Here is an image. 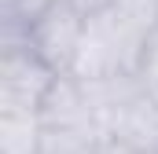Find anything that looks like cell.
I'll return each mask as SVG.
<instances>
[{"mask_svg": "<svg viewBox=\"0 0 158 154\" xmlns=\"http://www.w3.org/2000/svg\"><path fill=\"white\" fill-rule=\"evenodd\" d=\"M147 33L125 22L114 7L96 11L85 18V37L74 63V77L81 81H107L121 74H143L147 55Z\"/></svg>", "mask_w": 158, "mask_h": 154, "instance_id": "1", "label": "cell"}, {"mask_svg": "<svg viewBox=\"0 0 158 154\" xmlns=\"http://www.w3.org/2000/svg\"><path fill=\"white\" fill-rule=\"evenodd\" d=\"M55 70L40 59L26 40L0 44V110H33L40 114V103L48 88L55 84Z\"/></svg>", "mask_w": 158, "mask_h": 154, "instance_id": "2", "label": "cell"}, {"mask_svg": "<svg viewBox=\"0 0 158 154\" xmlns=\"http://www.w3.org/2000/svg\"><path fill=\"white\" fill-rule=\"evenodd\" d=\"M85 18L88 15H81L70 0H52L30 22L26 44L55 74H74V63H77V51H81V37H85Z\"/></svg>", "mask_w": 158, "mask_h": 154, "instance_id": "3", "label": "cell"}, {"mask_svg": "<svg viewBox=\"0 0 158 154\" xmlns=\"http://www.w3.org/2000/svg\"><path fill=\"white\" fill-rule=\"evenodd\" d=\"M44 125L33 110H0V154H40Z\"/></svg>", "mask_w": 158, "mask_h": 154, "instance_id": "4", "label": "cell"}, {"mask_svg": "<svg viewBox=\"0 0 158 154\" xmlns=\"http://www.w3.org/2000/svg\"><path fill=\"white\" fill-rule=\"evenodd\" d=\"M99 143H103L99 132H88V128H52V125H44L40 154H99Z\"/></svg>", "mask_w": 158, "mask_h": 154, "instance_id": "5", "label": "cell"}, {"mask_svg": "<svg viewBox=\"0 0 158 154\" xmlns=\"http://www.w3.org/2000/svg\"><path fill=\"white\" fill-rule=\"evenodd\" d=\"M114 11L136 30H143L147 37L158 30V0H114Z\"/></svg>", "mask_w": 158, "mask_h": 154, "instance_id": "6", "label": "cell"}, {"mask_svg": "<svg viewBox=\"0 0 158 154\" xmlns=\"http://www.w3.org/2000/svg\"><path fill=\"white\" fill-rule=\"evenodd\" d=\"M74 7H77L81 15H96V11H107V7H114V0H70Z\"/></svg>", "mask_w": 158, "mask_h": 154, "instance_id": "7", "label": "cell"}, {"mask_svg": "<svg viewBox=\"0 0 158 154\" xmlns=\"http://www.w3.org/2000/svg\"><path fill=\"white\" fill-rule=\"evenodd\" d=\"M99 154H143V151H136L129 143H118V140H103L99 143Z\"/></svg>", "mask_w": 158, "mask_h": 154, "instance_id": "8", "label": "cell"}, {"mask_svg": "<svg viewBox=\"0 0 158 154\" xmlns=\"http://www.w3.org/2000/svg\"><path fill=\"white\" fill-rule=\"evenodd\" d=\"M40 4H52V0H40Z\"/></svg>", "mask_w": 158, "mask_h": 154, "instance_id": "9", "label": "cell"}]
</instances>
